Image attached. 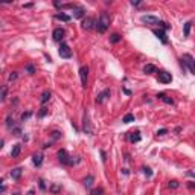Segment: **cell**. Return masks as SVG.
Instances as JSON below:
<instances>
[{"label": "cell", "mask_w": 195, "mask_h": 195, "mask_svg": "<svg viewBox=\"0 0 195 195\" xmlns=\"http://www.w3.org/2000/svg\"><path fill=\"white\" fill-rule=\"evenodd\" d=\"M110 21H111V19H110V15L107 14V12H101V15H99V19H98V21H96L95 28L98 29V32H99V34H104V32H107V29L110 26Z\"/></svg>", "instance_id": "cell-1"}, {"label": "cell", "mask_w": 195, "mask_h": 195, "mask_svg": "<svg viewBox=\"0 0 195 195\" xmlns=\"http://www.w3.org/2000/svg\"><path fill=\"white\" fill-rule=\"evenodd\" d=\"M58 160L61 165H66V166H73V163H75V160L69 156L66 149H60L58 151Z\"/></svg>", "instance_id": "cell-2"}, {"label": "cell", "mask_w": 195, "mask_h": 195, "mask_svg": "<svg viewBox=\"0 0 195 195\" xmlns=\"http://www.w3.org/2000/svg\"><path fill=\"white\" fill-rule=\"evenodd\" d=\"M181 63L188 66V69H189L190 73H195V61H194V56L190 55V54H184L183 58H181Z\"/></svg>", "instance_id": "cell-3"}, {"label": "cell", "mask_w": 195, "mask_h": 195, "mask_svg": "<svg viewBox=\"0 0 195 195\" xmlns=\"http://www.w3.org/2000/svg\"><path fill=\"white\" fill-rule=\"evenodd\" d=\"M82 130L86 134H93V125H92V121H90V116H88V113L86 111L84 113V122H82Z\"/></svg>", "instance_id": "cell-4"}, {"label": "cell", "mask_w": 195, "mask_h": 195, "mask_svg": "<svg viewBox=\"0 0 195 195\" xmlns=\"http://www.w3.org/2000/svg\"><path fill=\"white\" fill-rule=\"evenodd\" d=\"M58 54L61 58H72V49L69 47V44L61 43V46L58 49Z\"/></svg>", "instance_id": "cell-5"}, {"label": "cell", "mask_w": 195, "mask_h": 195, "mask_svg": "<svg viewBox=\"0 0 195 195\" xmlns=\"http://www.w3.org/2000/svg\"><path fill=\"white\" fill-rule=\"evenodd\" d=\"M79 78H81V86L87 87V78H88V67L87 66H82L79 69Z\"/></svg>", "instance_id": "cell-6"}, {"label": "cell", "mask_w": 195, "mask_h": 195, "mask_svg": "<svg viewBox=\"0 0 195 195\" xmlns=\"http://www.w3.org/2000/svg\"><path fill=\"white\" fill-rule=\"evenodd\" d=\"M157 78H159V81H160L162 84H169V82L172 81V75L168 73V72H165V70L159 72V73H157Z\"/></svg>", "instance_id": "cell-7"}, {"label": "cell", "mask_w": 195, "mask_h": 195, "mask_svg": "<svg viewBox=\"0 0 195 195\" xmlns=\"http://www.w3.org/2000/svg\"><path fill=\"white\" fill-rule=\"evenodd\" d=\"M82 29H86V31H90V29H93L96 26V21H95V19L93 17H86V19L82 20Z\"/></svg>", "instance_id": "cell-8"}, {"label": "cell", "mask_w": 195, "mask_h": 195, "mask_svg": "<svg viewBox=\"0 0 195 195\" xmlns=\"http://www.w3.org/2000/svg\"><path fill=\"white\" fill-rule=\"evenodd\" d=\"M140 20L143 21V23H146V25H159V21H160L157 17H154V15H142Z\"/></svg>", "instance_id": "cell-9"}, {"label": "cell", "mask_w": 195, "mask_h": 195, "mask_svg": "<svg viewBox=\"0 0 195 195\" xmlns=\"http://www.w3.org/2000/svg\"><path fill=\"white\" fill-rule=\"evenodd\" d=\"M110 93H111V92H110V88H105V90H104L102 93H99V95L96 96V102H98V104L104 102V101L107 99V98H110Z\"/></svg>", "instance_id": "cell-10"}, {"label": "cell", "mask_w": 195, "mask_h": 195, "mask_svg": "<svg viewBox=\"0 0 195 195\" xmlns=\"http://www.w3.org/2000/svg\"><path fill=\"white\" fill-rule=\"evenodd\" d=\"M153 34L156 35L157 38H160L162 40V43H168V38H166V34H165V31H162V29H154L153 31Z\"/></svg>", "instance_id": "cell-11"}, {"label": "cell", "mask_w": 195, "mask_h": 195, "mask_svg": "<svg viewBox=\"0 0 195 195\" xmlns=\"http://www.w3.org/2000/svg\"><path fill=\"white\" fill-rule=\"evenodd\" d=\"M52 37H54L55 41H61V40H63V37H64V29L56 28V29L54 31V34H52Z\"/></svg>", "instance_id": "cell-12"}, {"label": "cell", "mask_w": 195, "mask_h": 195, "mask_svg": "<svg viewBox=\"0 0 195 195\" xmlns=\"http://www.w3.org/2000/svg\"><path fill=\"white\" fill-rule=\"evenodd\" d=\"M43 154L41 153H37V154H34L32 156V162H34V165L35 166H41V163H43Z\"/></svg>", "instance_id": "cell-13"}, {"label": "cell", "mask_w": 195, "mask_h": 195, "mask_svg": "<svg viewBox=\"0 0 195 195\" xmlns=\"http://www.w3.org/2000/svg\"><path fill=\"white\" fill-rule=\"evenodd\" d=\"M93 183H95V177L93 175H87L86 178H84V188L86 189H90L93 186Z\"/></svg>", "instance_id": "cell-14"}, {"label": "cell", "mask_w": 195, "mask_h": 195, "mask_svg": "<svg viewBox=\"0 0 195 195\" xmlns=\"http://www.w3.org/2000/svg\"><path fill=\"white\" fill-rule=\"evenodd\" d=\"M143 72L146 75H153V73H157V67L154 64H146L143 67Z\"/></svg>", "instance_id": "cell-15"}, {"label": "cell", "mask_w": 195, "mask_h": 195, "mask_svg": "<svg viewBox=\"0 0 195 195\" xmlns=\"http://www.w3.org/2000/svg\"><path fill=\"white\" fill-rule=\"evenodd\" d=\"M73 17H76V19H82V17H84V9L81 6H75L73 8Z\"/></svg>", "instance_id": "cell-16"}, {"label": "cell", "mask_w": 195, "mask_h": 195, "mask_svg": "<svg viewBox=\"0 0 195 195\" xmlns=\"http://www.w3.org/2000/svg\"><path fill=\"white\" fill-rule=\"evenodd\" d=\"M20 151H21V145L15 143L14 146H12V149H11V157H17L20 154Z\"/></svg>", "instance_id": "cell-17"}, {"label": "cell", "mask_w": 195, "mask_h": 195, "mask_svg": "<svg viewBox=\"0 0 195 195\" xmlns=\"http://www.w3.org/2000/svg\"><path fill=\"white\" fill-rule=\"evenodd\" d=\"M50 96H52V93H50V90H44V92H43V95H41V99H40V101H41V104H43V105L46 104L47 101L50 99Z\"/></svg>", "instance_id": "cell-18"}, {"label": "cell", "mask_w": 195, "mask_h": 195, "mask_svg": "<svg viewBox=\"0 0 195 195\" xmlns=\"http://www.w3.org/2000/svg\"><path fill=\"white\" fill-rule=\"evenodd\" d=\"M21 177V168H15V169L11 171V178L12 180H19Z\"/></svg>", "instance_id": "cell-19"}, {"label": "cell", "mask_w": 195, "mask_h": 195, "mask_svg": "<svg viewBox=\"0 0 195 195\" xmlns=\"http://www.w3.org/2000/svg\"><path fill=\"white\" fill-rule=\"evenodd\" d=\"M6 95H8V87L6 86H0V102L6 99Z\"/></svg>", "instance_id": "cell-20"}, {"label": "cell", "mask_w": 195, "mask_h": 195, "mask_svg": "<svg viewBox=\"0 0 195 195\" xmlns=\"http://www.w3.org/2000/svg\"><path fill=\"white\" fill-rule=\"evenodd\" d=\"M128 139H130V142H139L140 140V133L139 131H134V133H130V136H128Z\"/></svg>", "instance_id": "cell-21"}, {"label": "cell", "mask_w": 195, "mask_h": 195, "mask_svg": "<svg viewBox=\"0 0 195 195\" xmlns=\"http://www.w3.org/2000/svg\"><path fill=\"white\" fill-rule=\"evenodd\" d=\"M157 98H159V99H162L165 104H169V105H172V104H174V101H172L171 98H168V96L165 95V93H160V95H157Z\"/></svg>", "instance_id": "cell-22"}, {"label": "cell", "mask_w": 195, "mask_h": 195, "mask_svg": "<svg viewBox=\"0 0 195 195\" xmlns=\"http://www.w3.org/2000/svg\"><path fill=\"white\" fill-rule=\"evenodd\" d=\"M6 127H8V130H14V128H15V122H14V117H12L11 114H9V116L6 117Z\"/></svg>", "instance_id": "cell-23"}, {"label": "cell", "mask_w": 195, "mask_h": 195, "mask_svg": "<svg viewBox=\"0 0 195 195\" xmlns=\"http://www.w3.org/2000/svg\"><path fill=\"white\" fill-rule=\"evenodd\" d=\"M49 190H50L52 194H60L61 192V184H58V183H54V184H50V188H49Z\"/></svg>", "instance_id": "cell-24"}, {"label": "cell", "mask_w": 195, "mask_h": 195, "mask_svg": "<svg viewBox=\"0 0 195 195\" xmlns=\"http://www.w3.org/2000/svg\"><path fill=\"white\" fill-rule=\"evenodd\" d=\"M122 122H123V123H131V122H134V114H131V113L125 114V116H123V119H122Z\"/></svg>", "instance_id": "cell-25"}, {"label": "cell", "mask_w": 195, "mask_h": 195, "mask_svg": "<svg viewBox=\"0 0 195 195\" xmlns=\"http://www.w3.org/2000/svg\"><path fill=\"white\" fill-rule=\"evenodd\" d=\"M55 19H56V20H61V21H70V15L63 14V12H61V14H56V15H55Z\"/></svg>", "instance_id": "cell-26"}, {"label": "cell", "mask_w": 195, "mask_h": 195, "mask_svg": "<svg viewBox=\"0 0 195 195\" xmlns=\"http://www.w3.org/2000/svg\"><path fill=\"white\" fill-rule=\"evenodd\" d=\"M190 26H192V21H186V23H184V37H189Z\"/></svg>", "instance_id": "cell-27"}, {"label": "cell", "mask_w": 195, "mask_h": 195, "mask_svg": "<svg viewBox=\"0 0 195 195\" xmlns=\"http://www.w3.org/2000/svg\"><path fill=\"white\" fill-rule=\"evenodd\" d=\"M121 40H122V37H121V35H119V34H113L111 37H110V41H111V43H114V44H116V43H119V41H121Z\"/></svg>", "instance_id": "cell-28"}, {"label": "cell", "mask_w": 195, "mask_h": 195, "mask_svg": "<svg viewBox=\"0 0 195 195\" xmlns=\"http://www.w3.org/2000/svg\"><path fill=\"white\" fill-rule=\"evenodd\" d=\"M47 113H49V110L46 107H41V108H40V111H38V117H44Z\"/></svg>", "instance_id": "cell-29"}, {"label": "cell", "mask_w": 195, "mask_h": 195, "mask_svg": "<svg viewBox=\"0 0 195 195\" xmlns=\"http://www.w3.org/2000/svg\"><path fill=\"white\" fill-rule=\"evenodd\" d=\"M168 186H169V188H172V189H177V188L180 186V183H178L177 180H171L169 183H168Z\"/></svg>", "instance_id": "cell-30"}, {"label": "cell", "mask_w": 195, "mask_h": 195, "mask_svg": "<svg viewBox=\"0 0 195 195\" xmlns=\"http://www.w3.org/2000/svg\"><path fill=\"white\" fill-rule=\"evenodd\" d=\"M26 72H28L29 75H34L35 73V67L32 64H28V66H26Z\"/></svg>", "instance_id": "cell-31"}, {"label": "cell", "mask_w": 195, "mask_h": 195, "mask_svg": "<svg viewBox=\"0 0 195 195\" xmlns=\"http://www.w3.org/2000/svg\"><path fill=\"white\" fill-rule=\"evenodd\" d=\"M90 195H104V189H102V188H98V189H95V190H92Z\"/></svg>", "instance_id": "cell-32"}, {"label": "cell", "mask_w": 195, "mask_h": 195, "mask_svg": "<svg viewBox=\"0 0 195 195\" xmlns=\"http://www.w3.org/2000/svg\"><path fill=\"white\" fill-rule=\"evenodd\" d=\"M142 171H143V174H145V175H148V177H151V175H153V171H151V168H143V169H142Z\"/></svg>", "instance_id": "cell-33"}, {"label": "cell", "mask_w": 195, "mask_h": 195, "mask_svg": "<svg viewBox=\"0 0 195 195\" xmlns=\"http://www.w3.org/2000/svg\"><path fill=\"white\" fill-rule=\"evenodd\" d=\"M31 116H32V111H26V113L21 114V121H25V119H28V117H31Z\"/></svg>", "instance_id": "cell-34"}, {"label": "cell", "mask_w": 195, "mask_h": 195, "mask_svg": "<svg viewBox=\"0 0 195 195\" xmlns=\"http://www.w3.org/2000/svg\"><path fill=\"white\" fill-rule=\"evenodd\" d=\"M159 26H162L163 29H169V28H171V26L166 23V21H159Z\"/></svg>", "instance_id": "cell-35"}, {"label": "cell", "mask_w": 195, "mask_h": 195, "mask_svg": "<svg viewBox=\"0 0 195 195\" xmlns=\"http://www.w3.org/2000/svg\"><path fill=\"white\" fill-rule=\"evenodd\" d=\"M17 76H19V75H17V72H12V73L9 75V81H15Z\"/></svg>", "instance_id": "cell-36"}, {"label": "cell", "mask_w": 195, "mask_h": 195, "mask_svg": "<svg viewBox=\"0 0 195 195\" xmlns=\"http://www.w3.org/2000/svg\"><path fill=\"white\" fill-rule=\"evenodd\" d=\"M60 136H61V133H60V131H54V133H52V139H54V140H55V139H58Z\"/></svg>", "instance_id": "cell-37"}, {"label": "cell", "mask_w": 195, "mask_h": 195, "mask_svg": "<svg viewBox=\"0 0 195 195\" xmlns=\"http://www.w3.org/2000/svg\"><path fill=\"white\" fill-rule=\"evenodd\" d=\"M38 183H40V189H41V190H46V184H44V180H40Z\"/></svg>", "instance_id": "cell-38"}, {"label": "cell", "mask_w": 195, "mask_h": 195, "mask_svg": "<svg viewBox=\"0 0 195 195\" xmlns=\"http://www.w3.org/2000/svg\"><path fill=\"white\" fill-rule=\"evenodd\" d=\"M166 133H168V130H166V128H163V130H159V131H157V134H159V136H165Z\"/></svg>", "instance_id": "cell-39"}, {"label": "cell", "mask_w": 195, "mask_h": 195, "mask_svg": "<svg viewBox=\"0 0 195 195\" xmlns=\"http://www.w3.org/2000/svg\"><path fill=\"white\" fill-rule=\"evenodd\" d=\"M12 131L15 133V136H20V134H21V130H20V128H17V127H15V128H14V130H12Z\"/></svg>", "instance_id": "cell-40"}, {"label": "cell", "mask_w": 195, "mask_h": 195, "mask_svg": "<svg viewBox=\"0 0 195 195\" xmlns=\"http://www.w3.org/2000/svg\"><path fill=\"white\" fill-rule=\"evenodd\" d=\"M140 3H142V2H134V0H133V2H131V5H133V6H139Z\"/></svg>", "instance_id": "cell-41"}, {"label": "cell", "mask_w": 195, "mask_h": 195, "mask_svg": "<svg viewBox=\"0 0 195 195\" xmlns=\"http://www.w3.org/2000/svg\"><path fill=\"white\" fill-rule=\"evenodd\" d=\"M26 195H35V190H34V189H31V190H29V192L26 194Z\"/></svg>", "instance_id": "cell-42"}, {"label": "cell", "mask_w": 195, "mask_h": 195, "mask_svg": "<svg viewBox=\"0 0 195 195\" xmlns=\"http://www.w3.org/2000/svg\"><path fill=\"white\" fill-rule=\"evenodd\" d=\"M3 143H5V142H3V140H0V149L3 148Z\"/></svg>", "instance_id": "cell-43"}, {"label": "cell", "mask_w": 195, "mask_h": 195, "mask_svg": "<svg viewBox=\"0 0 195 195\" xmlns=\"http://www.w3.org/2000/svg\"><path fill=\"white\" fill-rule=\"evenodd\" d=\"M2 183H3V180H0V188H2V186H3Z\"/></svg>", "instance_id": "cell-44"}, {"label": "cell", "mask_w": 195, "mask_h": 195, "mask_svg": "<svg viewBox=\"0 0 195 195\" xmlns=\"http://www.w3.org/2000/svg\"><path fill=\"white\" fill-rule=\"evenodd\" d=\"M14 195H20V194H14Z\"/></svg>", "instance_id": "cell-45"}]
</instances>
